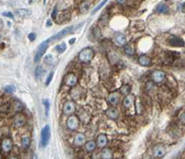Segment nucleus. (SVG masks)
<instances>
[{"label": "nucleus", "mask_w": 185, "mask_h": 159, "mask_svg": "<svg viewBox=\"0 0 185 159\" xmlns=\"http://www.w3.org/2000/svg\"><path fill=\"white\" fill-rule=\"evenodd\" d=\"M94 57V50L92 47H85L79 53V60L83 63H89Z\"/></svg>", "instance_id": "obj_1"}, {"label": "nucleus", "mask_w": 185, "mask_h": 159, "mask_svg": "<svg viewBox=\"0 0 185 159\" xmlns=\"http://www.w3.org/2000/svg\"><path fill=\"white\" fill-rule=\"evenodd\" d=\"M167 78V74L162 70H155L151 74V80L155 84H161Z\"/></svg>", "instance_id": "obj_2"}, {"label": "nucleus", "mask_w": 185, "mask_h": 159, "mask_svg": "<svg viewBox=\"0 0 185 159\" xmlns=\"http://www.w3.org/2000/svg\"><path fill=\"white\" fill-rule=\"evenodd\" d=\"M50 134H51V130H50V126L46 125L45 126H44L42 131H41V145L42 147H46L48 142H49L50 140Z\"/></svg>", "instance_id": "obj_3"}, {"label": "nucleus", "mask_w": 185, "mask_h": 159, "mask_svg": "<svg viewBox=\"0 0 185 159\" xmlns=\"http://www.w3.org/2000/svg\"><path fill=\"white\" fill-rule=\"evenodd\" d=\"M66 126H67V128L71 131L76 130L80 126L79 117L77 115H69V118L67 119V121H66Z\"/></svg>", "instance_id": "obj_4"}, {"label": "nucleus", "mask_w": 185, "mask_h": 159, "mask_svg": "<svg viewBox=\"0 0 185 159\" xmlns=\"http://www.w3.org/2000/svg\"><path fill=\"white\" fill-rule=\"evenodd\" d=\"M74 30V26H68L66 28H64L63 30H61L60 32H58V33L57 35H53L51 38H49L48 40H49V42H52V41H56V40H59V39H61L62 37L66 36L68 35H69L70 33H72Z\"/></svg>", "instance_id": "obj_5"}, {"label": "nucleus", "mask_w": 185, "mask_h": 159, "mask_svg": "<svg viewBox=\"0 0 185 159\" xmlns=\"http://www.w3.org/2000/svg\"><path fill=\"white\" fill-rule=\"evenodd\" d=\"M49 40H45L44 41L41 45H40V47H38V50L35 54V57H34V61L35 62H38L40 60H41V58L44 56L45 52L46 51V50L48 49V46H49Z\"/></svg>", "instance_id": "obj_6"}, {"label": "nucleus", "mask_w": 185, "mask_h": 159, "mask_svg": "<svg viewBox=\"0 0 185 159\" xmlns=\"http://www.w3.org/2000/svg\"><path fill=\"white\" fill-rule=\"evenodd\" d=\"M76 104L73 101H67L63 105V113L67 115H71L75 113Z\"/></svg>", "instance_id": "obj_7"}, {"label": "nucleus", "mask_w": 185, "mask_h": 159, "mask_svg": "<svg viewBox=\"0 0 185 159\" xmlns=\"http://www.w3.org/2000/svg\"><path fill=\"white\" fill-rule=\"evenodd\" d=\"M167 44L171 47H181L185 46V42L179 36L176 35H170L167 38Z\"/></svg>", "instance_id": "obj_8"}, {"label": "nucleus", "mask_w": 185, "mask_h": 159, "mask_svg": "<svg viewBox=\"0 0 185 159\" xmlns=\"http://www.w3.org/2000/svg\"><path fill=\"white\" fill-rule=\"evenodd\" d=\"M167 149L162 144H157L153 148V155L155 158H163L166 155Z\"/></svg>", "instance_id": "obj_9"}, {"label": "nucleus", "mask_w": 185, "mask_h": 159, "mask_svg": "<svg viewBox=\"0 0 185 159\" xmlns=\"http://www.w3.org/2000/svg\"><path fill=\"white\" fill-rule=\"evenodd\" d=\"M120 98H121V93L118 91H114L111 92L108 95V102L109 104L112 106H116L117 104H118L120 101Z\"/></svg>", "instance_id": "obj_10"}, {"label": "nucleus", "mask_w": 185, "mask_h": 159, "mask_svg": "<svg viewBox=\"0 0 185 159\" xmlns=\"http://www.w3.org/2000/svg\"><path fill=\"white\" fill-rule=\"evenodd\" d=\"M26 121H27L26 116L21 113H18L13 118V123L15 126H17V128H20V126H24L26 124Z\"/></svg>", "instance_id": "obj_11"}, {"label": "nucleus", "mask_w": 185, "mask_h": 159, "mask_svg": "<svg viewBox=\"0 0 185 159\" xmlns=\"http://www.w3.org/2000/svg\"><path fill=\"white\" fill-rule=\"evenodd\" d=\"M113 41L118 47H124L127 44V37L122 33H116L113 37Z\"/></svg>", "instance_id": "obj_12"}, {"label": "nucleus", "mask_w": 185, "mask_h": 159, "mask_svg": "<svg viewBox=\"0 0 185 159\" xmlns=\"http://www.w3.org/2000/svg\"><path fill=\"white\" fill-rule=\"evenodd\" d=\"M64 82H65V84L69 87H74L78 83V77L72 73L68 74L65 76V78H64Z\"/></svg>", "instance_id": "obj_13"}, {"label": "nucleus", "mask_w": 185, "mask_h": 159, "mask_svg": "<svg viewBox=\"0 0 185 159\" xmlns=\"http://www.w3.org/2000/svg\"><path fill=\"white\" fill-rule=\"evenodd\" d=\"M106 115L111 119V120H115V119H118V115H119V113H118V110L115 107V106H112V107H109L107 108V110L106 111Z\"/></svg>", "instance_id": "obj_14"}, {"label": "nucleus", "mask_w": 185, "mask_h": 159, "mask_svg": "<svg viewBox=\"0 0 185 159\" xmlns=\"http://www.w3.org/2000/svg\"><path fill=\"white\" fill-rule=\"evenodd\" d=\"M95 141H96V145H97V147L103 149L107 145L108 139L105 134H100V135H98V137Z\"/></svg>", "instance_id": "obj_15"}, {"label": "nucleus", "mask_w": 185, "mask_h": 159, "mask_svg": "<svg viewBox=\"0 0 185 159\" xmlns=\"http://www.w3.org/2000/svg\"><path fill=\"white\" fill-rule=\"evenodd\" d=\"M135 101V96L132 94H128L127 96H125L124 100H123V106L126 108V109H129L132 106V104Z\"/></svg>", "instance_id": "obj_16"}, {"label": "nucleus", "mask_w": 185, "mask_h": 159, "mask_svg": "<svg viewBox=\"0 0 185 159\" xmlns=\"http://www.w3.org/2000/svg\"><path fill=\"white\" fill-rule=\"evenodd\" d=\"M1 148L5 153H9L12 149V141L10 139L6 138L1 142Z\"/></svg>", "instance_id": "obj_17"}, {"label": "nucleus", "mask_w": 185, "mask_h": 159, "mask_svg": "<svg viewBox=\"0 0 185 159\" xmlns=\"http://www.w3.org/2000/svg\"><path fill=\"white\" fill-rule=\"evenodd\" d=\"M138 62L140 65L147 67L152 64V60L147 56V55H141V56L138 58Z\"/></svg>", "instance_id": "obj_18"}, {"label": "nucleus", "mask_w": 185, "mask_h": 159, "mask_svg": "<svg viewBox=\"0 0 185 159\" xmlns=\"http://www.w3.org/2000/svg\"><path fill=\"white\" fill-rule=\"evenodd\" d=\"M86 141V137L85 135L83 133H78L76 136L74 137V144L76 146H82L85 143Z\"/></svg>", "instance_id": "obj_19"}, {"label": "nucleus", "mask_w": 185, "mask_h": 159, "mask_svg": "<svg viewBox=\"0 0 185 159\" xmlns=\"http://www.w3.org/2000/svg\"><path fill=\"white\" fill-rule=\"evenodd\" d=\"M96 147H97V145H96L95 141H86L84 143V149L88 153L94 152V151L96 149Z\"/></svg>", "instance_id": "obj_20"}, {"label": "nucleus", "mask_w": 185, "mask_h": 159, "mask_svg": "<svg viewBox=\"0 0 185 159\" xmlns=\"http://www.w3.org/2000/svg\"><path fill=\"white\" fill-rule=\"evenodd\" d=\"M101 158L103 159H111L113 158V152L108 148H103L101 153Z\"/></svg>", "instance_id": "obj_21"}, {"label": "nucleus", "mask_w": 185, "mask_h": 159, "mask_svg": "<svg viewBox=\"0 0 185 159\" xmlns=\"http://www.w3.org/2000/svg\"><path fill=\"white\" fill-rule=\"evenodd\" d=\"M156 12L160 14H167L168 12V7L165 3H159L156 6Z\"/></svg>", "instance_id": "obj_22"}, {"label": "nucleus", "mask_w": 185, "mask_h": 159, "mask_svg": "<svg viewBox=\"0 0 185 159\" xmlns=\"http://www.w3.org/2000/svg\"><path fill=\"white\" fill-rule=\"evenodd\" d=\"M15 14L20 16V17H27V16H30L31 14V11L27 9H20L15 10Z\"/></svg>", "instance_id": "obj_23"}, {"label": "nucleus", "mask_w": 185, "mask_h": 159, "mask_svg": "<svg viewBox=\"0 0 185 159\" xmlns=\"http://www.w3.org/2000/svg\"><path fill=\"white\" fill-rule=\"evenodd\" d=\"M31 138L29 136H23L21 138V145L23 149H28L31 146Z\"/></svg>", "instance_id": "obj_24"}, {"label": "nucleus", "mask_w": 185, "mask_h": 159, "mask_svg": "<svg viewBox=\"0 0 185 159\" xmlns=\"http://www.w3.org/2000/svg\"><path fill=\"white\" fill-rule=\"evenodd\" d=\"M131 89L132 87L129 84H124L120 87V93H121V95H123V96H127L128 94L131 93Z\"/></svg>", "instance_id": "obj_25"}, {"label": "nucleus", "mask_w": 185, "mask_h": 159, "mask_svg": "<svg viewBox=\"0 0 185 159\" xmlns=\"http://www.w3.org/2000/svg\"><path fill=\"white\" fill-rule=\"evenodd\" d=\"M13 109L15 112H17V113H20L21 112V111L23 110V105H22V103L19 101H14L13 102Z\"/></svg>", "instance_id": "obj_26"}, {"label": "nucleus", "mask_w": 185, "mask_h": 159, "mask_svg": "<svg viewBox=\"0 0 185 159\" xmlns=\"http://www.w3.org/2000/svg\"><path fill=\"white\" fill-rule=\"evenodd\" d=\"M66 50H67V45H66V43H64V42L56 47V50H57L58 53H63Z\"/></svg>", "instance_id": "obj_27"}, {"label": "nucleus", "mask_w": 185, "mask_h": 159, "mask_svg": "<svg viewBox=\"0 0 185 159\" xmlns=\"http://www.w3.org/2000/svg\"><path fill=\"white\" fill-rule=\"evenodd\" d=\"M90 7V3L88 1H83L81 5H80V10H81L82 11H87L88 10H89Z\"/></svg>", "instance_id": "obj_28"}, {"label": "nucleus", "mask_w": 185, "mask_h": 159, "mask_svg": "<svg viewBox=\"0 0 185 159\" xmlns=\"http://www.w3.org/2000/svg\"><path fill=\"white\" fill-rule=\"evenodd\" d=\"M124 51L128 54V55H133L134 54V50L132 49V47L131 45H128L126 44L124 46Z\"/></svg>", "instance_id": "obj_29"}, {"label": "nucleus", "mask_w": 185, "mask_h": 159, "mask_svg": "<svg viewBox=\"0 0 185 159\" xmlns=\"http://www.w3.org/2000/svg\"><path fill=\"white\" fill-rule=\"evenodd\" d=\"M107 1H108V0H103V1H102L100 4H98L97 6H96V7H94V10L92 11V14H95V13L97 12L98 10H100V9H102V7H103V6H105V4H106Z\"/></svg>", "instance_id": "obj_30"}, {"label": "nucleus", "mask_w": 185, "mask_h": 159, "mask_svg": "<svg viewBox=\"0 0 185 159\" xmlns=\"http://www.w3.org/2000/svg\"><path fill=\"white\" fill-rule=\"evenodd\" d=\"M43 103H44V106H45V115H48V113H49V110H50V102L47 99H45L43 101Z\"/></svg>", "instance_id": "obj_31"}, {"label": "nucleus", "mask_w": 185, "mask_h": 159, "mask_svg": "<svg viewBox=\"0 0 185 159\" xmlns=\"http://www.w3.org/2000/svg\"><path fill=\"white\" fill-rule=\"evenodd\" d=\"M43 74H44V69H43V67L42 66H38L36 68V70H35V76L37 78H40V77L43 75Z\"/></svg>", "instance_id": "obj_32"}, {"label": "nucleus", "mask_w": 185, "mask_h": 159, "mask_svg": "<svg viewBox=\"0 0 185 159\" xmlns=\"http://www.w3.org/2000/svg\"><path fill=\"white\" fill-rule=\"evenodd\" d=\"M4 90L7 93H14L16 91V87L14 86H7L4 87Z\"/></svg>", "instance_id": "obj_33"}, {"label": "nucleus", "mask_w": 185, "mask_h": 159, "mask_svg": "<svg viewBox=\"0 0 185 159\" xmlns=\"http://www.w3.org/2000/svg\"><path fill=\"white\" fill-rule=\"evenodd\" d=\"M45 62L46 63V64H48V65L52 64V62H53V56H52L51 54H48V55H46V56L45 57Z\"/></svg>", "instance_id": "obj_34"}, {"label": "nucleus", "mask_w": 185, "mask_h": 159, "mask_svg": "<svg viewBox=\"0 0 185 159\" xmlns=\"http://www.w3.org/2000/svg\"><path fill=\"white\" fill-rule=\"evenodd\" d=\"M7 110H9V104H1L0 105V113H6L7 112Z\"/></svg>", "instance_id": "obj_35"}, {"label": "nucleus", "mask_w": 185, "mask_h": 159, "mask_svg": "<svg viewBox=\"0 0 185 159\" xmlns=\"http://www.w3.org/2000/svg\"><path fill=\"white\" fill-rule=\"evenodd\" d=\"M179 119H180V121H181V124L185 125V112H182V113L180 115Z\"/></svg>", "instance_id": "obj_36"}, {"label": "nucleus", "mask_w": 185, "mask_h": 159, "mask_svg": "<svg viewBox=\"0 0 185 159\" xmlns=\"http://www.w3.org/2000/svg\"><path fill=\"white\" fill-rule=\"evenodd\" d=\"M53 75H54V73L53 72H51L50 74H49V75H48V77H47V79H46V86H48L50 83H51V81H52V78H53Z\"/></svg>", "instance_id": "obj_37"}, {"label": "nucleus", "mask_w": 185, "mask_h": 159, "mask_svg": "<svg viewBox=\"0 0 185 159\" xmlns=\"http://www.w3.org/2000/svg\"><path fill=\"white\" fill-rule=\"evenodd\" d=\"M142 107H143V106H142V104H141V102H140V101H138L137 103H136V110H137V112H138L139 114L142 112V110H141Z\"/></svg>", "instance_id": "obj_38"}, {"label": "nucleus", "mask_w": 185, "mask_h": 159, "mask_svg": "<svg viewBox=\"0 0 185 159\" xmlns=\"http://www.w3.org/2000/svg\"><path fill=\"white\" fill-rule=\"evenodd\" d=\"M28 37H29V40H30V41H34V39H35V37H36V35H35L34 33H31V34L28 35Z\"/></svg>", "instance_id": "obj_39"}, {"label": "nucleus", "mask_w": 185, "mask_h": 159, "mask_svg": "<svg viewBox=\"0 0 185 159\" xmlns=\"http://www.w3.org/2000/svg\"><path fill=\"white\" fill-rule=\"evenodd\" d=\"M3 15H4V16H7V17H10V18L13 19V15H12L11 12H4Z\"/></svg>", "instance_id": "obj_40"}, {"label": "nucleus", "mask_w": 185, "mask_h": 159, "mask_svg": "<svg viewBox=\"0 0 185 159\" xmlns=\"http://www.w3.org/2000/svg\"><path fill=\"white\" fill-rule=\"evenodd\" d=\"M116 1H117V3L119 4V5H123V4L126 3V0H116Z\"/></svg>", "instance_id": "obj_41"}, {"label": "nucleus", "mask_w": 185, "mask_h": 159, "mask_svg": "<svg viewBox=\"0 0 185 159\" xmlns=\"http://www.w3.org/2000/svg\"><path fill=\"white\" fill-rule=\"evenodd\" d=\"M56 14H57V9H55L54 11H53V13H52V17H53V19H56V16H57Z\"/></svg>", "instance_id": "obj_42"}, {"label": "nucleus", "mask_w": 185, "mask_h": 159, "mask_svg": "<svg viewBox=\"0 0 185 159\" xmlns=\"http://www.w3.org/2000/svg\"><path fill=\"white\" fill-rule=\"evenodd\" d=\"M75 42V38H73V39H71V40H69V44L71 45V44H73Z\"/></svg>", "instance_id": "obj_43"}, {"label": "nucleus", "mask_w": 185, "mask_h": 159, "mask_svg": "<svg viewBox=\"0 0 185 159\" xmlns=\"http://www.w3.org/2000/svg\"><path fill=\"white\" fill-rule=\"evenodd\" d=\"M47 25H49V26L51 25V21H50V20H48V21H47Z\"/></svg>", "instance_id": "obj_44"}, {"label": "nucleus", "mask_w": 185, "mask_h": 159, "mask_svg": "<svg viewBox=\"0 0 185 159\" xmlns=\"http://www.w3.org/2000/svg\"><path fill=\"white\" fill-rule=\"evenodd\" d=\"M0 39H1V35H0Z\"/></svg>", "instance_id": "obj_45"}, {"label": "nucleus", "mask_w": 185, "mask_h": 159, "mask_svg": "<svg viewBox=\"0 0 185 159\" xmlns=\"http://www.w3.org/2000/svg\"><path fill=\"white\" fill-rule=\"evenodd\" d=\"M0 157H1V155H0Z\"/></svg>", "instance_id": "obj_46"}]
</instances>
